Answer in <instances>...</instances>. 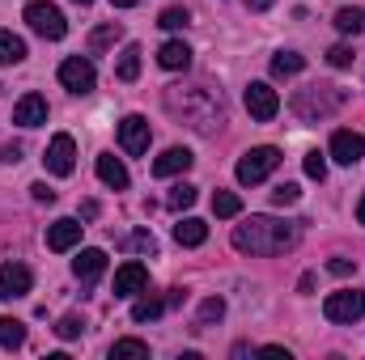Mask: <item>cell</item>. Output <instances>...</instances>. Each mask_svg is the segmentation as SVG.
Segmentation results:
<instances>
[{"label": "cell", "mask_w": 365, "mask_h": 360, "mask_svg": "<svg viewBox=\"0 0 365 360\" xmlns=\"http://www.w3.org/2000/svg\"><path fill=\"white\" fill-rule=\"evenodd\" d=\"M191 162H195V157H191L187 149H166V153L153 162V174H158V179H175V174H187V170H191Z\"/></svg>", "instance_id": "cell-17"}, {"label": "cell", "mask_w": 365, "mask_h": 360, "mask_svg": "<svg viewBox=\"0 0 365 360\" xmlns=\"http://www.w3.org/2000/svg\"><path fill=\"white\" fill-rule=\"evenodd\" d=\"M110 356H149V344L145 339H115V348H110Z\"/></svg>", "instance_id": "cell-30"}, {"label": "cell", "mask_w": 365, "mask_h": 360, "mask_svg": "<svg viewBox=\"0 0 365 360\" xmlns=\"http://www.w3.org/2000/svg\"><path fill=\"white\" fill-rule=\"evenodd\" d=\"M323 314H327V322H357V318H365V292L361 288H340V292H331V297L323 301Z\"/></svg>", "instance_id": "cell-6"}, {"label": "cell", "mask_w": 365, "mask_h": 360, "mask_svg": "<svg viewBox=\"0 0 365 360\" xmlns=\"http://www.w3.org/2000/svg\"><path fill=\"white\" fill-rule=\"evenodd\" d=\"M162 102H166V110H170L179 123L195 127V132H212V127L225 123V97H221V90H212L208 81L170 85Z\"/></svg>", "instance_id": "cell-1"}, {"label": "cell", "mask_w": 365, "mask_h": 360, "mask_svg": "<svg viewBox=\"0 0 365 360\" xmlns=\"http://www.w3.org/2000/svg\"><path fill=\"white\" fill-rule=\"evenodd\" d=\"M276 166H280V149H272V144H259V149H251V153L238 162V182H242V186H255V182L268 179Z\"/></svg>", "instance_id": "cell-5"}, {"label": "cell", "mask_w": 365, "mask_h": 360, "mask_svg": "<svg viewBox=\"0 0 365 360\" xmlns=\"http://www.w3.org/2000/svg\"><path fill=\"white\" fill-rule=\"evenodd\" d=\"M327 64L331 68H353V47H331L327 51Z\"/></svg>", "instance_id": "cell-37"}, {"label": "cell", "mask_w": 365, "mask_h": 360, "mask_svg": "<svg viewBox=\"0 0 365 360\" xmlns=\"http://www.w3.org/2000/svg\"><path fill=\"white\" fill-rule=\"evenodd\" d=\"M26 344V327L17 318H0V348H21Z\"/></svg>", "instance_id": "cell-26"}, {"label": "cell", "mask_w": 365, "mask_h": 360, "mask_svg": "<svg viewBox=\"0 0 365 360\" xmlns=\"http://www.w3.org/2000/svg\"><path fill=\"white\" fill-rule=\"evenodd\" d=\"M187 21H191V17H187V9H166V13L158 17V26H162V30H182Z\"/></svg>", "instance_id": "cell-33"}, {"label": "cell", "mask_w": 365, "mask_h": 360, "mask_svg": "<svg viewBox=\"0 0 365 360\" xmlns=\"http://www.w3.org/2000/svg\"><path fill=\"white\" fill-rule=\"evenodd\" d=\"M344 102H349V93L336 90V85H310V90H297V97H293V115L306 119V123H319V119L336 115Z\"/></svg>", "instance_id": "cell-3"}, {"label": "cell", "mask_w": 365, "mask_h": 360, "mask_svg": "<svg viewBox=\"0 0 365 360\" xmlns=\"http://www.w3.org/2000/svg\"><path fill=\"white\" fill-rule=\"evenodd\" d=\"M331 157H336L340 166H357L365 157V136L361 132H349V127L336 132V136H331Z\"/></svg>", "instance_id": "cell-12"}, {"label": "cell", "mask_w": 365, "mask_h": 360, "mask_svg": "<svg viewBox=\"0 0 365 360\" xmlns=\"http://www.w3.org/2000/svg\"><path fill=\"white\" fill-rule=\"evenodd\" d=\"M242 97H247V110H251V119H259V123L276 119V110H280V97H276V90H272V85H264V81H251Z\"/></svg>", "instance_id": "cell-9"}, {"label": "cell", "mask_w": 365, "mask_h": 360, "mask_svg": "<svg viewBox=\"0 0 365 360\" xmlns=\"http://www.w3.org/2000/svg\"><path fill=\"white\" fill-rule=\"evenodd\" d=\"M4 162H21V144H4Z\"/></svg>", "instance_id": "cell-40"}, {"label": "cell", "mask_w": 365, "mask_h": 360, "mask_svg": "<svg viewBox=\"0 0 365 360\" xmlns=\"http://www.w3.org/2000/svg\"><path fill=\"white\" fill-rule=\"evenodd\" d=\"M60 85L73 93H90L98 85V73H93V64L86 55H68L64 64H60Z\"/></svg>", "instance_id": "cell-8"}, {"label": "cell", "mask_w": 365, "mask_h": 360, "mask_svg": "<svg viewBox=\"0 0 365 360\" xmlns=\"http://www.w3.org/2000/svg\"><path fill=\"white\" fill-rule=\"evenodd\" d=\"M115 9H132V4H140V0H110Z\"/></svg>", "instance_id": "cell-43"}, {"label": "cell", "mask_w": 365, "mask_h": 360, "mask_svg": "<svg viewBox=\"0 0 365 360\" xmlns=\"http://www.w3.org/2000/svg\"><path fill=\"white\" fill-rule=\"evenodd\" d=\"M336 30H340V34H361L365 30V9H340V13H336Z\"/></svg>", "instance_id": "cell-25"}, {"label": "cell", "mask_w": 365, "mask_h": 360, "mask_svg": "<svg viewBox=\"0 0 365 360\" xmlns=\"http://www.w3.org/2000/svg\"><path fill=\"white\" fill-rule=\"evenodd\" d=\"M149 288V271L145 263H123L115 271V297H140Z\"/></svg>", "instance_id": "cell-13"}, {"label": "cell", "mask_w": 365, "mask_h": 360, "mask_svg": "<svg viewBox=\"0 0 365 360\" xmlns=\"http://www.w3.org/2000/svg\"><path fill=\"white\" fill-rule=\"evenodd\" d=\"M166 309H170L166 297H140V301L132 305V322H153V318H162Z\"/></svg>", "instance_id": "cell-22"}, {"label": "cell", "mask_w": 365, "mask_h": 360, "mask_svg": "<svg viewBox=\"0 0 365 360\" xmlns=\"http://www.w3.org/2000/svg\"><path fill=\"white\" fill-rule=\"evenodd\" d=\"M158 64H162L166 73H182V68L191 64V47H187V43H179V38L162 43V51H158Z\"/></svg>", "instance_id": "cell-18"}, {"label": "cell", "mask_w": 365, "mask_h": 360, "mask_svg": "<svg viewBox=\"0 0 365 360\" xmlns=\"http://www.w3.org/2000/svg\"><path fill=\"white\" fill-rule=\"evenodd\" d=\"M13 123H21V127L47 123V97H43V93H26V97L13 106Z\"/></svg>", "instance_id": "cell-15"}, {"label": "cell", "mask_w": 365, "mask_h": 360, "mask_svg": "<svg viewBox=\"0 0 365 360\" xmlns=\"http://www.w3.org/2000/svg\"><path fill=\"white\" fill-rule=\"evenodd\" d=\"M102 271H106V250H98V246L81 250V255L73 259V275H77L81 284H93V280H98Z\"/></svg>", "instance_id": "cell-16"}, {"label": "cell", "mask_w": 365, "mask_h": 360, "mask_svg": "<svg viewBox=\"0 0 365 360\" xmlns=\"http://www.w3.org/2000/svg\"><path fill=\"white\" fill-rule=\"evenodd\" d=\"M43 166H47V174L68 179V174H73V166H77V140H73L68 132L51 136V144H47V153H43Z\"/></svg>", "instance_id": "cell-7"}, {"label": "cell", "mask_w": 365, "mask_h": 360, "mask_svg": "<svg viewBox=\"0 0 365 360\" xmlns=\"http://www.w3.org/2000/svg\"><path fill=\"white\" fill-rule=\"evenodd\" d=\"M212 212L230 221V216H238V212H242V199H238L234 191H217V195H212Z\"/></svg>", "instance_id": "cell-28"}, {"label": "cell", "mask_w": 365, "mask_h": 360, "mask_svg": "<svg viewBox=\"0 0 365 360\" xmlns=\"http://www.w3.org/2000/svg\"><path fill=\"white\" fill-rule=\"evenodd\" d=\"M30 191H34V199H38V203H56V191H51L47 182H34Z\"/></svg>", "instance_id": "cell-38"}, {"label": "cell", "mask_w": 365, "mask_h": 360, "mask_svg": "<svg viewBox=\"0 0 365 360\" xmlns=\"http://www.w3.org/2000/svg\"><path fill=\"white\" fill-rule=\"evenodd\" d=\"M327 271H331V275H353V263H349V259H331Z\"/></svg>", "instance_id": "cell-39"}, {"label": "cell", "mask_w": 365, "mask_h": 360, "mask_svg": "<svg viewBox=\"0 0 365 360\" xmlns=\"http://www.w3.org/2000/svg\"><path fill=\"white\" fill-rule=\"evenodd\" d=\"M81 327H86V322H81L77 314H68V318H60V327H56V335H60V339H77V335H81Z\"/></svg>", "instance_id": "cell-34"}, {"label": "cell", "mask_w": 365, "mask_h": 360, "mask_svg": "<svg viewBox=\"0 0 365 360\" xmlns=\"http://www.w3.org/2000/svg\"><path fill=\"white\" fill-rule=\"evenodd\" d=\"M297 199H302L297 182H280V186L272 191V203H276V208H289V203H297Z\"/></svg>", "instance_id": "cell-32"}, {"label": "cell", "mask_w": 365, "mask_h": 360, "mask_svg": "<svg viewBox=\"0 0 365 360\" xmlns=\"http://www.w3.org/2000/svg\"><path fill=\"white\" fill-rule=\"evenodd\" d=\"M119 34H123V26H119V21H106V26H98V30L90 34V51H106V47H110Z\"/></svg>", "instance_id": "cell-27"}, {"label": "cell", "mask_w": 365, "mask_h": 360, "mask_svg": "<svg viewBox=\"0 0 365 360\" xmlns=\"http://www.w3.org/2000/svg\"><path fill=\"white\" fill-rule=\"evenodd\" d=\"M81 216H86V221H93V216H98V203H93V199H86V203H81Z\"/></svg>", "instance_id": "cell-41"}, {"label": "cell", "mask_w": 365, "mask_h": 360, "mask_svg": "<svg viewBox=\"0 0 365 360\" xmlns=\"http://www.w3.org/2000/svg\"><path fill=\"white\" fill-rule=\"evenodd\" d=\"M81 221H73V216H64V221H56V225H47V250H73L77 242H81Z\"/></svg>", "instance_id": "cell-14"}, {"label": "cell", "mask_w": 365, "mask_h": 360, "mask_svg": "<svg viewBox=\"0 0 365 360\" xmlns=\"http://www.w3.org/2000/svg\"><path fill=\"white\" fill-rule=\"evenodd\" d=\"M140 55H145L140 43H128V47H123V55H119V64H115V77H119L123 85H132V81L140 77Z\"/></svg>", "instance_id": "cell-20"}, {"label": "cell", "mask_w": 365, "mask_h": 360, "mask_svg": "<svg viewBox=\"0 0 365 360\" xmlns=\"http://www.w3.org/2000/svg\"><path fill=\"white\" fill-rule=\"evenodd\" d=\"M297 246V225L276 221V216H251L242 225H234V250L242 255H284Z\"/></svg>", "instance_id": "cell-2"}, {"label": "cell", "mask_w": 365, "mask_h": 360, "mask_svg": "<svg viewBox=\"0 0 365 360\" xmlns=\"http://www.w3.org/2000/svg\"><path fill=\"white\" fill-rule=\"evenodd\" d=\"M119 246H123V250H140V255H153V250H158L153 233H128V238H123Z\"/></svg>", "instance_id": "cell-31"}, {"label": "cell", "mask_w": 365, "mask_h": 360, "mask_svg": "<svg viewBox=\"0 0 365 360\" xmlns=\"http://www.w3.org/2000/svg\"><path fill=\"white\" fill-rule=\"evenodd\" d=\"M98 179L106 182V186H110V191H128V170H123V162H119V157H110V153H102V157H98Z\"/></svg>", "instance_id": "cell-19"}, {"label": "cell", "mask_w": 365, "mask_h": 360, "mask_svg": "<svg viewBox=\"0 0 365 360\" xmlns=\"http://www.w3.org/2000/svg\"><path fill=\"white\" fill-rule=\"evenodd\" d=\"M306 174H310L314 182L327 179V162H323V153H306Z\"/></svg>", "instance_id": "cell-36"}, {"label": "cell", "mask_w": 365, "mask_h": 360, "mask_svg": "<svg viewBox=\"0 0 365 360\" xmlns=\"http://www.w3.org/2000/svg\"><path fill=\"white\" fill-rule=\"evenodd\" d=\"M26 21H30V30H34L38 38H51V43L68 34L64 13H60L56 4H47V0H30V4H26Z\"/></svg>", "instance_id": "cell-4"}, {"label": "cell", "mask_w": 365, "mask_h": 360, "mask_svg": "<svg viewBox=\"0 0 365 360\" xmlns=\"http://www.w3.org/2000/svg\"><path fill=\"white\" fill-rule=\"evenodd\" d=\"M357 221L365 225V195H361V203H357Z\"/></svg>", "instance_id": "cell-44"}, {"label": "cell", "mask_w": 365, "mask_h": 360, "mask_svg": "<svg viewBox=\"0 0 365 360\" xmlns=\"http://www.w3.org/2000/svg\"><path fill=\"white\" fill-rule=\"evenodd\" d=\"M21 60H26V43L13 30H0V68L4 64H21Z\"/></svg>", "instance_id": "cell-23"}, {"label": "cell", "mask_w": 365, "mask_h": 360, "mask_svg": "<svg viewBox=\"0 0 365 360\" xmlns=\"http://www.w3.org/2000/svg\"><path fill=\"white\" fill-rule=\"evenodd\" d=\"M34 288V275L26 263H4L0 268V301H17Z\"/></svg>", "instance_id": "cell-11"}, {"label": "cell", "mask_w": 365, "mask_h": 360, "mask_svg": "<svg viewBox=\"0 0 365 360\" xmlns=\"http://www.w3.org/2000/svg\"><path fill=\"white\" fill-rule=\"evenodd\" d=\"M306 68V60L297 55V51H280V55H272V77H297Z\"/></svg>", "instance_id": "cell-24"}, {"label": "cell", "mask_w": 365, "mask_h": 360, "mask_svg": "<svg viewBox=\"0 0 365 360\" xmlns=\"http://www.w3.org/2000/svg\"><path fill=\"white\" fill-rule=\"evenodd\" d=\"M225 318V301L221 297H208L204 305H200V318H195V327L204 331V327H212V322H221Z\"/></svg>", "instance_id": "cell-29"}, {"label": "cell", "mask_w": 365, "mask_h": 360, "mask_svg": "<svg viewBox=\"0 0 365 360\" xmlns=\"http://www.w3.org/2000/svg\"><path fill=\"white\" fill-rule=\"evenodd\" d=\"M119 144H123L128 157H140V153L149 149V119H145V115H128V119L119 123Z\"/></svg>", "instance_id": "cell-10"}, {"label": "cell", "mask_w": 365, "mask_h": 360, "mask_svg": "<svg viewBox=\"0 0 365 360\" xmlns=\"http://www.w3.org/2000/svg\"><path fill=\"white\" fill-rule=\"evenodd\" d=\"M73 4H93V0H73Z\"/></svg>", "instance_id": "cell-45"}, {"label": "cell", "mask_w": 365, "mask_h": 360, "mask_svg": "<svg viewBox=\"0 0 365 360\" xmlns=\"http://www.w3.org/2000/svg\"><path fill=\"white\" fill-rule=\"evenodd\" d=\"M191 203H195V186L179 182V186L170 191V208H191Z\"/></svg>", "instance_id": "cell-35"}, {"label": "cell", "mask_w": 365, "mask_h": 360, "mask_svg": "<svg viewBox=\"0 0 365 360\" xmlns=\"http://www.w3.org/2000/svg\"><path fill=\"white\" fill-rule=\"evenodd\" d=\"M175 242H179V246H204V242H208V225L195 221V216H187V221L175 225Z\"/></svg>", "instance_id": "cell-21"}, {"label": "cell", "mask_w": 365, "mask_h": 360, "mask_svg": "<svg viewBox=\"0 0 365 360\" xmlns=\"http://www.w3.org/2000/svg\"><path fill=\"white\" fill-rule=\"evenodd\" d=\"M276 0H247V9H255V13H264V9H272Z\"/></svg>", "instance_id": "cell-42"}]
</instances>
